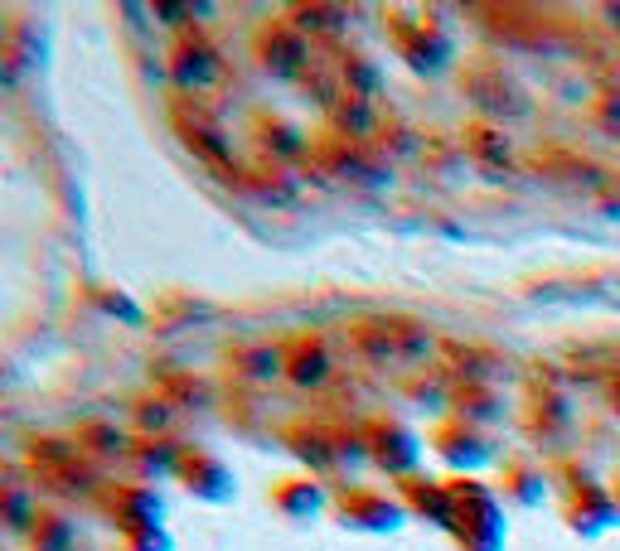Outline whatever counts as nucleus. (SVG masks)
<instances>
[{
    "instance_id": "obj_2",
    "label": "nucleus",
    "mask_w": 620,
    "mask_h": 551,
    "mask_svg": "<svg viewBox=\"0 0 620 551\" xmlns=\"http://www.w3.org/2000/svg\"><path fill=\"white\" fill-rule=\"evenodd\" d=\"M471 136H475V150H480V156H490V160H500V165L509 160V140H504L500 131H485V126H475Z\"/></svg>"
},
{
    "instance_id": "obj_1",
    "label": "nucleus",
    "mask_w": 620,
    "mask_h": 551,
    "mask_svg": "<svg viewBox=\"0 0 620 551\" xmlns=\"http://www.w3.org/2000/svg\"><path fill=\"white\" fill-rule=\"evenodd\" d=\"M591 117L606 136H620V83H606L597 97H591Z\"/></svg>"
},
{
    "instance_id": "obj_3",
    "label": "nucleus",
    "mask_w": 620,
    "mask_h": 551,
    "mask_svg": "<svg viewBox=\"0 0 620 551\" xmlns=\"http://www.w3.org/2000/svg\"><path fill=\"white\" fill-rule=\"evenodd\" d=\"M606 402H611V412L620 416V368H616L611 378H606Z\"/></svg>"
}]
</instances>
